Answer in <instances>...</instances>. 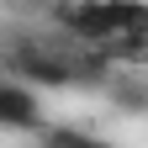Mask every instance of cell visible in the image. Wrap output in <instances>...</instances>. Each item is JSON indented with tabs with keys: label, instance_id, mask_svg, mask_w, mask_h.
<instances>
[{
	"label": "cell",
	"instance_id": "obj_2",
	"mask_svg": "<svg viewBox=\"0 0 148 148\" xmlns=\"http://www.w3.org/2000/svg\"><path fill=\"white\" fill-rule=\"evenodd\" d=\"M53 21H58L74 42H85V48H106V42H111L106 5H90V0H79V5H58V11H53Z\"/></svg>",
	"mask_w": 148,
	"mask_h": 148
},
{
	"label": "cell",
	"instance_id": "obj_6",
	"mask_svg": "<svg viewBox=\"0 0 148 148\" xmlns=\"http://www.w3.org/2000/svg\"><path fill=\"white\" fill-rule=\"evenodd\" d=\"M111 95H116L122 106H148V95H143V90H127V85H122V90H111Z\"/></svg>",
	"mask_w": 148,
	"mask_h": 148
},
{
	"label": "cell",
	"instance_id": "obj_4",
	"mask_svg": "<svg viewBox=\"0 0 148 148\" xmlns=\"http://www.w3.org/2000/svg\"><path fill=\"white\" fill-rule=\"evenodd\" d=\"M106 21H111V42H148V5H132V0H116L106 5ZM106 42V48H111ZM101 48V53H106Z\"/></svg>",
	"mask_w": 148,
	"mask_h": 148
},
{
	"label": "cell",
	"instance_id": "obj_5",
	"mask_svg": "<svg viewBox=\"0 0 148 148\" xmlns=\"http://www.w3.org/2000/svg\"><path fill=\"white\" fill-rule=\"evenodd\" d=\"M42 143H48V148H111V143H101V138L79 132V127H48Z\"/></svg>",
	"mask_w": 148,
	"mask_h": 148
},
{
	"label": "cell",
	"instance_id": "obj_1",
	"mask_svg": "<svg viewBox=\"0 0 148 148\" xmlns=\"http://www.w3.org/2000/svg\"><path fill=\"white\" fill-rule=\"evenodd\" d=\"M11 64H16V74H21L27 90H32V85H53V90H64V85L79 79V64H74V58L48 53V48H37V42H32V48H16Z\"/></svg>",
	"mask_w": 148,
	"mask_h": 148
},
{
	"label": "cell",
	"instance_id": "obj_3",
	"mask_svg": "<svg viewBox=\"0 0 148 148\" xmlns=\"http://www.w3.org/2000/svg\"><path fill=\"white\" fill-rule=\"evenodd\" d=\"M37 122H42L37 90H27L21 79H0V127L21 132V127H37Z\"/></svg>",
	"mask_w": 148,
	"mask_h": 148
}]
</instances>
